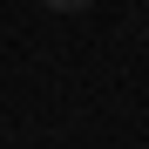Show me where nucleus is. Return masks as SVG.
Here are the masks:
<instances>
[{
	"label": "nucleus",
	"instance_id": "nucleus-1",
	"mask_svg": "<svg viewBox=\"0 0 149 149\" xmlns=\"http://www.w3.org/2000/svg\"><path fill=\"white\" fill-rule=\"evenodd\" d=\"M47 7H54V14H81L88 0H47Z\"/></svg>",
	"mask_w": 149,
	"mask_h": 149
}]
</instances>
